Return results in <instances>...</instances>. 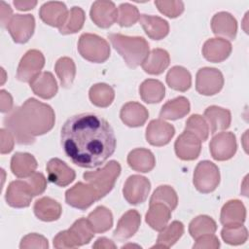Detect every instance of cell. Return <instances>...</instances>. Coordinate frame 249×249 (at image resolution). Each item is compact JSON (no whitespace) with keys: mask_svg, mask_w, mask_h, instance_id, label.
I'll return each instance as SVG.
<instances>
[{"mask_svg":"<svg viewBox=\"0 0 249 249\" xmlns=\"http://www.w3.org/2000/svg\"><path fill=\"white\" fill-rule=\"evenodd\" d=\"M0 106H1V112H11L13 109V98L9 92H7L4 89H1L0 91Z\"/></svg>","mask_w":249,"mask_h":249,"instance_id":"816d5d0a","label":"cell"},{"mask_svg":"<svg viewBox=\"0 0 249 249\" xmlns=\"http://www.w3.org/2000/svg\"><path fill=\"white\" fill-rule=\"evenodd\" d=\"M139 18L140 15L138 9L135 6L128 3H124L119 6L117 22L120 26H131L139 20Z\"/></svg>","mask_w":249,"mask_h":249,"instance_id":"f6af8a7d","label":"cell"},{"mask_svg":"<svg viewBox=\"0 0 249 249\" xmlns=\"http://www.w3.org/2000/svg\"><path fill=\"white\" fill-rule=\"evenodd\" d=\"M108 39L129 68L142 64L149 54V44L143 37L110 33Z\"/></svg>","mask_w":249,"mask_h":249,"instance_id":"3957f363","label":"cell"},{"mask_svg":"<svg viewBox=\"0 0 249 249\" xmlns=\"http://www.w3.org/2000/svg\"><path fill=\"white\" fill-rule=\"evenodd\" d=\"M204 117L208 121L211 133L227 129L231 124V112L218 106H210L204 111Z\"/></svg>","mask_w":249,"mask_h":249,"instance_id":"4dcf8cb0","label":"cell"},{"mask_svg":"<svg viewBox=\"0 0 249 249\" xmlns=\"http://www.w3.org/2000/svg\"><path fill=\"white\" fill-rule=\"evenodd\" d=\"M37 160L28 153H16L11 159V170L18 178H27L37 168Z\"/></svg>","mask_w":249,"mask_h":249,"instance_id":"d4e9b609","label":"cell"},{"mask_svg":"<svg viewBox=\"0 0 249 249\" xmlns=\"http://www.w3.org/2000/svg\"><path fill=\"white\" fill-rule=\"evenodd\" d=\"M46 168L49 181L59 187H66L74 181L76 176L75 171L57 158L50 160Z\"/></svg>","mask_w":249,"mask_h":249,"instance_id":"e0dca14e","label":"cell"},{"mask_svg":"<svg viewBox=\"0 0 249 249\" xmlns=\"http://www.w3.org/2000/svg\"><path fill=\"white\" fill-rule=\"evenodd\" d=\"M171 216V210L163 203L156 202L150 204L146 213V222L154 230L160 231L168 223Z\"/></svg>","mask_w":249,"mask_h":249,"instance_id":"f546056e","label":"cell"},{"mask_svg":"<svg viewBox=\"0 0 249 249\" xmlns=\"http://www.w3.org/2000/svg\"><path fill=\"white\" fill-rule=\"evenodd\" d=\"M164 86L158 80H145L139 88V93L143 101L146 103H159L164 97Z\"/></svg>","mask_w":249,"mask_h":249,"instance_id":"836d02e7","label":"cell"},{"mask_svg":"<svg viewBox=\"0 0 249 249\" xmlns=\"http://www.w3.org/2000/svg\"><path fill=\"white\" fill-rule=\"evenodd\" d=\"M1 25L2 27H7L9 21L12 18V9L4 1H1Z\"/></svg>","mask_w":249,"mask_h":249,"instance_id":"f5cc1de1","label":"cell"},{"mask_svg":"<svg viewBox=\"0 0 249 249\" xmlns=\"http://www.w3.org/2000/svg\"><path fill=\"white\" fill-rule=\"evenodd\" d=\"M151 190L150 181L140 175H131L129 176L123 189L124 197L130 204H139L143 203L149 195Z\"/></svg>","mask_w":249,"mask_h":249,"instance_id":"30bf717a","label":"cell"},{"mask_svg":"<svg viewBox=\"0 0 249 249\" xmlns=\"http://www.w3.org/2000/svg\"><path fill=\"white\" fill-rule=\"evenodd\" d=\"M91 20L101 28H108L118 19V9L112 1H95L90 9Z\"/></svg>","mask_w":249,"mask_h":249,"instance_id":"9a60e30c","label":"cell"},{"mask_svg":"<svg viewBox=\"0 0 249 249\" xmlns=\"http://www.w3.org/2000/svg\"><path fill=\"white\" fill-rule=\"evenodd\" d=\"M211 28L215 35L234 40L237 24L235 18L231 14L227 12H220L212 18Z\"/></svg>","mask_w":249,"mask_h":249,"instance_id":"603a6c76","label":"cell"},{"mask_svg":"<svg viewBox=\"0 0 249 249\" xmlns=\"http://www.w3.org/2000/svg\"><path fill=\"white\" fill-rule=\"evenodd\" d=\"M220 172L218 166L209 161L202 160L197 163L194 172V185L203 194L213 192L219 185Z\"/></svg>","mask_w":249,"mask_h":249,"instance_id":"8992f818","label":"cell"},{"mask_svg":"<svg viewBox=\"0 0 249 249\" xmlns=\"http://www.w3.org/2000/svg\"><path fill=\"white\" fill-rule=\"evenodd\" d=\"M184 226L179 221H173L170 225L165 226L157 238V244L152 248H169L182 236Z\"/></svg>","mask_w":249,"mask_h":249,"instance_id":"d6a6232c","label":"cell"},{"mask_svg":"<svg viewBox=\"0 0 249 249\" xmlns=\"http://www.w3.org/2000/svg\"><path fill=\"white\" fill-rule=\"evenodd\" d=\"M121 120L124 124L130 127L141 126L149 117L147 109L138 102L125 103L120 112Z\"/></svg>","mask_w":249,"mask_h":249,"instance_id":"44dd1931","label":"cell"},{"mask_svg":"<svg viewBox=\"0 0 249 249\" xmlns=\"http://www.w3.org/2000/svg\"><path fill=\"white\" fill-rule=\"evenodd\" d=\"M78 51L85 59L95 63H102L110 56V47L107 41L90 33H84L80 36Z\"/></svg>","mask_w":249,"mask_h":249,"instance_id":"5b68a950","label":"cell"},{"mask_svg":"<svg viewBox=\"0 0 249 249\" xmlns=\"http://www.w3.org/2000/svg\"><path fill=\"white\" fill-rule=\"evenodd\" d=\"M14 42L18 44L26 43L33 35L35 19L32 15H15L7 25Z\"/></svg>","mask_w":249,"mask_h":249,"instance_id":"8fae6325","label":"cell"},{"mask_svg":"<svg viewBox=\"0 0 249 249\" xmlns=\"http://www.w3.org/2000/svg\"><path fill=\"white\" fill-rule=\"evenodd\" d=\"M1 134V154L10 153L14 147V136L13 134L5 128L0 130Z\"/></svg>","mask_w":249,"mask_h":249,"instance_id":"f907efd6","label":"cell"},{"mask_svg":"<svg viewBox=\"0 0 249 249\" xmlns=\"http://www.w3.org/2000/svg\"><path fill=\"white\" fill-rule=\"evenodd\" d=\"M231 53V44L223 38L207 40L202 47L203 56L210 62H221Z\"/></svg>","mask_w":249,"mask_h":249,"instance_id":"ffe728a7","label":"cell"},{"mask_svg":"<svg viewBox=\"0 0 249 249\" xmlns=\"http://www.w3.org/2000/svg\"><path fill=\"white\" fill-rule=\"evenodd\" d=\"M217 230L215 221L205 215H200L195 218L189 226V231L193 238L196 239L204 234H213Z\"/></svg>","mask_w":249,"mask_h":249,"instance_id":"f35d334b","label":"cell"},{"mask_svg":"<svg viewBox=\"0 0 249 249\" xmlns=\"http://www.w3.org/2000/svg\"><path fill=\"white\" fill-rule=\"evenodd\" d=\"M139 22L148 37L153 40H160L168 34V22L160 17L140 15Z\"/></svg>","mask_w":249,"mask_h":249,"instance_id":"cb8c5ba5","label":"cell"},{"mask_svg":"<svg viewBox=\"0 0 249 249\" xmlns=\"http://www.w3.org/2000/svg\"><path fill=\"white\" fill-rule=\"evenodd\" d=\"M175 133L172 124L158 119L150 122L146 128V139L153 146H163L169 143Z\"/></svg>","mask_w":249,"mask_h":249,"instance_id":"5bb4252c","label":"cell"},{"mask_svg":"<svg viewBox=\"0 0 249 249\" xmlns=\"http://www.w3.org/2000/svg\"><path fill=\"white\" fill-rule=\"evenodd\" d=\"M115 97L114 89L107 84H96L89 89V99L98 107H108Z\"/></svg>","mask_w":249,"mask_h":249,"instance_id":"8d00e7d4","label":"cell"},{"mask_svg":"<svg viewBox=\"0 0 249 249\" xmlns=\"http://www.w3.org/2000/svg\"><path fill=\"white\" fill-rule=\"evenodd\" d=\"M85 22V13L80 7H72L63 25L58 28L61 34H72L79 31Z\"/></svg>","mask_w":249,"mask_h":249,"instance_id":"ab89813d","label":"cell"},{"mask_svg":"<svg viewBox=\"0 0 249 249\" xmlns=\"http://www.w3.org/2000/svg\"><path fill=\"white\" fill-rule=\"evenodd\" d=\"M14 5L19 11H28L37 5V1H14Z\"/></svg>","mask_w":249,"mask_h":249,"instance_id":"db71d44e","label":"cell"},{"mask_svg":"<svg viewBox=\"0 0 249 249\" xmlns=\"http://www.w3.org/2000/svg\"><path fill=\"white\" fill-rule=\"evenodd\" d=\"M93 248H116L114 242L106 237H99L92 246Z\"/></svg>","mask_w":249,"mask_h":249,"instance_id":"11a10c76","label":"cell"},{"mask_svg":"<svg viewBox=\"0 0 249 249\" xmlns=\"http://www.w3.org/2000/svg\"><path fill=\"white\" fill-rule=\"evenodd\" d=\"M155 5L168 18H176L184 11V4L181 1H155Z\"/></svg>","mask_w":249,"mask_h":249,"instance_id":"bcb514c9","label":"cell"},{"mask_svg":"<svg viewBox=\"0 0 249 249\" xmlns=\"http://www.w3.org/2000/svg\"><path fill=\"white\" fill-rule=\"evenodd\" d=\"M65 200L72 207L84 210L89 207L94 201L99 200L95 189L90 184L79 182L65 193Z\"/></svg>","mask_w":249,"mask_h":249,"instance_id":"52a82bcc","label":"cell"},{"mask_svg":"<svg viewBox=\"0 0 249 249\" xmlns=\"http://www.w3.org/2000/svg\"><path fill=\"white\" fill-rule=\"evenodd\" d=\"M170 57L168 53L162 49H154L149 53L148 56L141 64L146 73L159 75L162 73L169 65Z\"/></svg>","mask_w":249,"mask_h":249,"instance_id":"484cf974","label":"cell"},{"mask_svg":"<svg viewBox=\"0 0 249 249\" xmlns=\"http://www.w3.org/2000/svg\"><path fill=\"white\" fill-rule=\"evenodd\" d=\"M185 131L195 134L200 141L203 142L208 138L209 127L201 116L192 115L186 122Z\"/></svg>","mask_w":249,"mask_h":249,"instance_id":"7bdbcfd3","label":"cell"},{"mask_svg":"<svg viewBox=\"0 0 249 249\" xmlns=\"http://www.w3.org/2000/svg\"><path fill=\"white\" fill-rule=\"evenodd\" d=\"M211 156L216 160H227L236 152V139L232 132H220L216 134L209 144Z\"/></svg>","mask_w":249,"mask_h":249,"instance_id":"7c38bea8","label":"cell"},{"mask_svg":"<svg viewBox=\"0 0 249 249\" xmlns=\"http://www.w3.org/2000/svg\"><path fill=\"white\" fill-rule=\"evenodd\" d=\"M140 223V214L134 209L128 210L119 220L117 227L113 232L114 237L120 240H124L133 236L138 231Z\"/></svg>","mask_w":249,"mask_h":249,"instance_id":"d6986e66","label":"cell"},{"mask_svg":"<svg viewBox=\"0 0 249 249\" xmlns=\"http://www.w3.org/2000/svg\"><path fill=\"white\" fill-rule=\"evenodd\" d=\"M190 112V102L184 96L167 101L160 109V118L166 120H178Z\"/></svg>","mask_w":249,"mask_h":249,"instance_id":"1f68e13d","label":"cell"},{"mask_svg":"<svg viewBox=\"0 0 249 249\" xmlns=\"http://www.w3.org/2000/svg\"><path fill=\"white\" fill-rule=\"evenodd\" d=\"M156 202L165 204L172 211L178 204L177 194L170 186H160L155 190L150 199V204Z\"/></svg>","mask_w":249,"mask_h":249,"instance_id":"60d3db41","label":"cell"},{"mask_svg":"<svg viewBox=\"0 0 249 249\" xmlns=\"http://www.w3.org/2000/svg\"><path fill=\"white\" fill-rule=\"evenodd\" d=\"M224 85L222 73L211 67H204L197 71L196 79V89L203 95H213L219 92Z\"/></svg>","mask_w":249,"mask_h":249,"instance_id":"ba28073f","label":"cell"},{"mask_svg":"<svg viewBox=\"0 0 249 249\" xmlns=\"http://www.w3.org/2000/svg\"><path fill=\"white\" fill-rule=\"evenodd\" d=\"M166 83L175 90L186 91L192 85L191 74L182 66H174L166 75Z\"/></svg>","mask_w":249,"mask_h":249,"instance_id":"e575fe53","label":"cell"},{"mask_svg":"<svg viewBox=\"0 0 249 249\" xmlns=\"http://www.w3.org/2000/svg\"><path fill=\"white\" fill-rule=\"evenodd\" d=\"M245 207L239 200H230L222 208L220 221L224 226L242 225L245 221Z\"/></svg>","mask_w":249,"mask_h":249,"instance_id":"83f0119b","label":"cell"},{"mask_svg":"<svg viewBox=\"0 0 249 249\" xmlns=\"http://www.w3.org/2000/svg\"><path fill=\"white\" fill-rule=\"evenodd\" d=\"M194 248H218L220 246L218 238L213 234H204L196 239Z\"/></svg>","mask_w":249,"mask_h":249,"instance_id":"681fc988","label":"cell"},{"mask_svg":"<svg viewBox=\"0 0 249 249\" xmlns=\"http://www.w3.org/2000/svg\"><path fill=\"white\" fill-rule=\"evenodd\" d=\"M222 238L231 245H239L247 240V229L242 225L225 226L221 231Z\"/></svg>","mask_w":249,"mask_h":249,"instance_id":"b9f144b4","label":"cell"},{"mask_svg":"<svg viewBox=\"0 0 249 249\" xmlns=\"http://www.w3.org/2000/svg\"><path fill=\"white\" fill-rule=\"evenodd\" d=\"M177 157L184 160H196L201 150V141L193 133L185 131L178 136L174 144Z\"/></svg>","mask_w":249,"mask_h":249,"instance_id":"2e32d148","label":"cell"},{"mask_svg":"<svg viewBox=\"0 0 249 249\" xmlns=\"http://www.w3.org/2000/svg\"><path fill=\"white\" fill-rule=\"evenodd\" d=\"M83 245L77 232L69 228L56 234L53 238V246L55 248H75Z\"/></svg>","mask_w":249,"mask_h":249,"instance_id":"ee69618b","label":"cell"},{"mask_svg":"<svg viewBox=\"0 0 249 249\" xmlns=\"http://www.w3.org/2000/svg\"><path fill=\"white\" fill-rule=\"evenodd\" d=\"M36 217L45 222H52L57 220L61 215V205L54 199L44 196L36 200L34 207Z\"/></svg>","mask_w":249,"mask_h":249,"instance_id":"f1b7e54d","label":"cell"},{"mask_svg":"<svg viewBox=\"0 0 249 249\" xmlns=\"http://www.w3.org/2000/svg\"><path fill=\"white\" fill-rule=\"evenodd\" d=\"M39 16L47 24L60 28L66 20L68 11L62 2H47L42 5Z\"/></svg>","mask_w":249,"mask_h":249,"instance_id":"ac0fdd59","label":"cell"},{"mask_svg":"<svg viewBox=\"0 0 249 249\" xmlns=\"http://www.w3.org/2000/svg\"><path fill=\"white\" fill-rule=\"evenodd\" d=\"M88 220L94 232H104L113 225L112 213L104 206L96 207L89 214Z\"/></svg>","mask_w":249,"mask_h":249,"instance_id":"d590c367","label":"cell"},{"mask_svg":"<svg viewBox=\"0 0 249 249\" xmlns=\"http://www.w3.org/2000/svg\"><path fill=\"white\" fill-rule=\"evenodd\" d=\"M26 182L31 188L33 196H39L43 194L47 188V181L43 173L41 172H34L32 175L27 177Z\"/></svg>","mask_w":249,"mask_h":249,"instance_id":"7dc6e473","label":"cell"},{"mask_svg":"<svg viewBox=\"0 0 249 249\" xmlns=\"http://www.w3.org/2000/svg\"><path fill=\"white\" fill-rule=\"evenodd\" d=\"M54 121V112L50 105L28 98L5 117L4 124L18 144L29 145L34 143L35 136L50 131Z\"/></svg>","mask_w":249,"mask_h":249,"instance_id":"7a4b0ae2","label":"cell"},{"mask_svg":"<svg viewBox=\"0 0 249 249\" xmlns=\"http://www.w3.org/2000/svg\"><path fill=\"white\" fill-rule=\"evenodd\" d=\"M45 65V57L38 50H29L20 59L18 66L17 78L21 82H30L37 76Z\"/></svg>","mask_w":249,"mask_h":249,"instance_id":"9c48e42d","label":"cell"},{"mask_svg":"<svg viewBox=\"0 0 249 249\" xmlns=\"http://www.w3.org/2000/svg\"><path fill=\"white\" fill-rule=\"evenodd\" d=\"M54 70L60 80L61 86L63 88L71 87L76 74V67L73 59L67 56L60 57L55 63Z\"/></svg>","mask_w":249,"mask_h":249,"instance_id":"74e56055","label":"cell"},{"mask_svg":"<svg viewBox=\"0 0 249 249\" xmlns=\"http://www.w3.org/2000/svg\"><path fill=\"white\" fill-rule=\"evenodd\" d=\"M61 147L72 162L94 168L115 152L117 139L110 124L93 113H82L67 119L61 127Z\"/></svg>","mask_w":249,"mask_h":249,"instance_id":"6da1fadb","label":"cell"},{"mask_svg":"<svg viewBox=\"0 0 249 249\" xmlns=\"http://www.w3.org/2000/svg\"><path fill=\"white\" fill-rule=\"evenodd\" d=\"M33 193L26 180H16L10 183L6 192L7 203L15 208L29 206Z\"/></svg>","mask_w":249,"mask_h":249,"instance_id":"4fadbf2b","label":"cell"},{"mask_svg":"<svg viewBox=\"0 0 249 249\" xmlns=\"http://www.w3.org/2000/svg\"><path fill=\"white\" fill-rule=\"evenodd\" d=\"M19 247L20 248H30V247L31 248L32 247L48 248L49 244H48V240L44 236L37 233H30L21 239Z\"/></svg>","mask_w":249,"mask_h":249,"instance_id":"c3c4849f","label":"cell"},{"mask_svg":"<svg viewBox=\"0 0 249 249\" xmlns=\"http://www.w3.org/2000/svg\"><path fill=\"white\" fill-rule=\"evenodd\" d=\"M127 163L135 171L149 172L155 167L156 160L150 150L137 148L129 152L127 156Z\"/></svg>","mask_w":249,"mask_h":249,"instance_id":"4316f807","label":"cell"},{"mask_svg":"<svg viewBox=\"0 0 249 249\" xmlns=\"http://www.w3.org/2000/svg\"><path fill=\"white\" fill-rule=\"evenodd\" d=\"M121 173V165L116 160H111L101 169L87 171L83 174L84 179L89 182L96 191L99 199L105 196L114 187L118 176Z\"/></svg>","mask_w":249,"mask_h":249,"instance_id":"277c9868","label":"cell"},{"mask_svg":"<svg viewBox=\"0 0 249 249\" xmlns=\"http://www.w3.org/2000/svg\"><path fill=\"white\" fill-rule=\"evenodd\" d=\"M29 85L33 92L44 99H50L57 92V84L51 72L39 73L29 82Z\"/></svg>","mask_w":249,"mask_h":249,"instance_id":"7402d4cb","label":"cell"}]
</instances>
